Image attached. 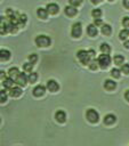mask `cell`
I'll return each mask as SVG.
<instances>
[{"mask_svg": "<svg viewBox=\"0 0 129 146\" xmlns=\"http://www.w3.org/2000/svg\"><path fill=\"white\" fill-rule=\"evenodd\" d=\"M51 43V39L47 35H38L35 38V44L38 47H42V48H46V47H49Z\"/></svg>", "mask_w": 129, "mask_h": 146, "instance_id": "obj_1", "label": "cell"}, {"mask_svg": "<svg viewBox=\"0 0 129 146\" xmlns=\"http://www.w3.org/2000/svg\"><path fill=\"white\" fill-rule=\"evenodd\" d=\"M86 117H87V120H88L89 122H91V123H97L98 120H99V114H98L97 111H95V110H92V108H89V110L87 111V113H86Z\"/></svg>", "mask_w": 129, "mask_h": 146, "instance_id": "obj_2", "label": "cell"}, {"mask_svg": "<svg viewBox=\"0 0 129 146\" xmlns=\"http://www.w3.org/2000/svg\"><path fill=\"white\" fill-rule=\"evenodd\" d=\"M97 60H98V64H99V66H100L102 68H106V67L111 64V57H110L108 54H103V55H100Z\"/></svg>", "mask_w": 129, "mask_h": 146, "instance_id": "obj_3", "label": "cell"}, {"mask_svg": "<svg viewBox=\"0 0 129 146\" xmlns=\"http://www.w3.org/2000/svg\"><path fill=\"white\" fill-rule=\"evenodd\" d=\"M76 56H78V58L80 59V62L83 64V65H87V64H89L90 63V56H89V54H88V51H86V50H79L78 52H76Z\"/></svg>", "mask_w": 129, "mask_h": 146, "instance_id": "obj_4", "label": "cell"}, {"mask_svg": "<svg viewBox=\"0 0 129 146\" xmlns=\"http://www.w3.org/2000/svg\"><path fill=\"white\" fill-rule=\"evenodd\" d=\"M82 33V27H81V23L80 22H76L72 25V31H71V34L73 38H79Z\"/></svg>", "mask_w": 129, "mask_h": 146, "instance_id": "obj_5", "label": "cell"}, {"mask_svg": "<svg viewBox=\"0 0 129 146\" xmlns=\"http://www.w3.org/2000/svg\"><path fill=\"white\" fill-rule=\"evenodd\" d=\"M15 82L18 84V86H25L26 84V82H29V78L26 76V74L25 73H19L18 75H17V78L15 79Z\"/></svg>", "mask_w": 129, "mask_h": 146, "instance_id": "obj_6", "label": "cell"}, {"mask_svg": "<svg viewBox=\"0 0 129 146\" xmlns=\"http://www.w3.org/2000/svg\"><path fill=\"white\" fill-rule=\"evenodd\" d=\"M46 87H47V89H48L49 91H51V92H56V91L59 89V84H58L55 80H48Z\"/></svg>", "mask_w": 129, "mask_h": 146, "instance_id": "obj_7", "label": "cell"}, {"mask_svg": "<svg viewBox=\"0 0 129 146\" xmlns=\"http://www.w3.org/2000/svg\"><path fill=\"white\" fill-rule=\"evenodd\" d=\"M46 88H47V87H45V86H42V84H39V86L34 87V89L32 90V92H33V95H34L35 97H41V96L45 95Z\"/></svg>", "mask_w": 129, "mask_h": 146, "instance_id": "obj_8", "label": "cell"}, {"mask_svg": "<svg viewBox=\"0 0 129 146\" xmlns=\"http://www.w3.org/2000/svg\"><path fill=\"white\" fill-rule=\"evenodd\" d=\"M64 13H65V15H66V16L72 17V16H74V15H76L78 9H76V7H74V6L70 5V6H66V7L64 8Z\"/></svg>", "mask_w": 129, "mask_h": 146, "instance_id": "obj_9", "label": "cell"}, {"mask_svg": "<svg viewBox=\"0 0 129 146\" xmlns=\"http://www.w3.org/2000/svg\"><path fill=\"white\" fill-rule=\"evenodd\" d=\"M55 119L59 123H64L66 121V113L64 111H57L55 113Z\"/></svg>", "mask_w": 129, "mask_h": 146, "instance_id": "obj_10", "label": "cell"}, {"mask_svg": "<svg viewBox=\"0 0 129 146\" xmlns=\"http://www.w3.org/2000/svg\"><path fill=\"white\" fill-rule=\"evenodd\" d=\"M46 8H47L48 13H49V14H51V15H55V14H57V13H58V10H59V7H58V5H57V3H53V2L48 3Z\"/></svg>", "mask_w": 129, "mask_h": 146, "instance_id": "obj_11", "label": "cell"}, {"mask_svg": "<svg viewBox=\"0 0 129 146\" xmlns=\"http://www.w3.org/2000/svg\"><path fill=\"white\" fill-rule=\"evenodd\" d=\"M87 33L89 36H96L98 31H97V26L95 24H89L87 26Z\"/></svg>", "mask_w": 129, "mask_h": 146, "instance_id": "obj_12", "label": "cell"}, {"mask_svg": "<svg viewBox=\"0 0 129 146\" xmlns=\"http://www.w3.org/2000/svg\"><path fill=\"white\" fill-rule=\"evenodd\" d=\"M104 123L105 124H107V125H111V124H113L115 121H116V116L114 115V114H107V115H105L104 116Z\"/></svg>", "mask_w": 129, "mask_h": 146, "instance_id": "obj_13", "label": "cell"}, {"mask_svg": "<svg viewBox=\"0 0 129 146\" xmlns=\"http://www.w3.org/2000/svg\"><path fill=\"white\" fill-rule=\"evenodd\" d=\"M48 10H47V8H38L37 9V15H38V17L39 18H42V19H46L47 17H48Z\"/></svg>", "mask_w": 129, "mask_h": 146, "instance_id": "obj_14", "label": "cell"}, {"mask_svg": "<svg viewBox=\"0 0 129 146\" xmlns=\"http://www.w3.org/2000/svg\"><path fill=\"white\" fill-rule=\"evenodd\" d=\"M115 87H116V83H115L113 80L107 79V80L104 81V88H105L106 90H114Z\"/></svg>", "mask_w": 129, "mask_h": 146, "instance_id": "obj_15", "label": "cell"}, {"mask_svg": "<svg viewBox=\"0 0 129 146\" xmlns=\"http://www.w3.org/2000/svg\"><path fill=\"white\" fill-rule=\"evenodd\" d=\"M22 95V89L19 87H11L9 90V96L11 97H18Z\"/></svg>", "mask_w": 129, "mask_h": 146, "instance_id": "obj_16", "label": "cell"}, {"mask_svg": "<svg viewBox=\"0 0 129 146\" xmlns=\"http://www.w3.org/2000/svg\"><path fill=\"white\" fill-rule=\"evenodd\" d=\"M9 58H10V51L7 49H1L0 50V59L3 62V60H8Z\"/></svg>", "mask_w": 129, "mask_h": 146, "instance_id": "obj_17", "label": "cell"}, {"mask_svg": "<svg viewBox=\"0 0 129 146\" xmlns=\"http://www.w3.org/2000/svg\"><path fill=\"white\" fill-rule=\"evenodd\" d=\"M2 86L5 87V88H11L13 86H14V79L13 78H5L3 80H2Z\"/></svg>", "mask_w": 129, "mask_h": 146, "instance_id": "obj_18", "label": "cell"}, {"mask_svg": "<svg viewBox=\"0 0 129 146\" xmlns=\"http://www.w3.org/2000/svg\"><path fill=\"white\" fill-rule=\"evenodd\" d=\"M102 33H103L104 35H110V34L112 33V27H111V25H108V24H103V25H102Z\"/></svg>", "mask_w": 129, "mask_h": 146, "instance_id": "obj_19", "label": "cell"}, {"mask_svg": "<svg viewBox=\"0 0 129 146\" xmlns=\"http://www.w3.org/2000/svg\"><path fill=\"white\" fill-rule=\"evenodd\" d=\"M8 74H9V76H10V78L16 79V78H17V75L19 74V71H18V68H17V67H10V68H9V71H8Z\"/></svg>", "mask_w": 129, "mask_h": 146, "instance_id": "obj_20", "label": "cell"}, {"mask_svg": "<svg viewBox=\"0 0 129 146\" xmlns=\"http://www.w3.org/2000/svg\"><path fill=\"white\" fill-rule=\"evenodd\" d=\"M113 60H114V63L116 65H122L123 62H124V57L122 55H115L114 58H113Z\"/></svg>", "mask_w": 129, "mask_h": 146, "instance_id": "obj_21", "label": "cell"}, {"mask_svg": "<svg viewBox=\"0 0 129 146\" xmlns=\"http://www.w3.org/2000/svg\"><path fill=\"white\" fill-rule=\"evenodd\" d=\"M129 36V29H124L122 31H120L119 33V38L121 40H127V38Z\"/></svg>", "mask_w": 129, "mask_h": 146, "instance_id": "obj_22", "label": "cell"}, {"mask_svg": "<svg viewBox=\"0 0 129 146\" xmlns=\"http://www.w3.org/2000/svg\"><path fill=\"white\" fill-rule=\"evenodd\" d=\"M99 49H100V51L103 54H110V51H111V47L107 43H102L100 47H99Z\"/></svg>", "mask_w": 129, "mask_h": 146, "instance_id": "obj_23", "label": "cell"}, {"mask_svg": "<svg viewBox=\"0 0 129 146\" xmlns=\"http://www.w3.org/2000/svg\"><path fill=\"white\" fill-rule=\"evenodd\" d=\"M27 78H29V82H30V83H34V82H37V80H38V74H37L35 72H31Z\"/></svg>", "mask_w": 129, "mask_h": 146, "instance_id": "obj_24", "label": "cell"}, {"mask_svg": "<svg viewBox=\"0 0 129 146\" xmlns=\"http://www.w3.org/2000/svg\"><path fill=\"white\" fill-rule=\"evenodd\" d=\"M91 15H92V17H94V18H100V16H102V10H100V9H98V8L92 9Z\"/></svg>", "mask_w": 129, "mask_h": 146, "instance_id": "obj_25", "label": "cell"}, {"mask_svg": "<svg viewBox=\"0 0 129 146\" xmlns=\"http://www.w3.org/2000/svg\"><path fill=\"white\" fill-rule=\"evenodd\" d=\"M26 21H27V17H26V15H25V14H21L18 26H19V27H21V26H24V25H25V23H26Z\"/></svg>", "mask_w": 129, "mask_h": 146, "instance_id": "obj_26", "label": "cell"}, {"mask_svg": "<svg viewBox=\"0 0 129 146\" xmlns=\"http://www.w3.org/2000/svg\"><path fill=\"white\" fill-rule=\"evenodd\" d=\"M120 72H121V70L112 68V70H111V75H112V78H114V79H119V78H120Z\"/></svg>", "mask_w": 129, "mask_h": 146, "instance_id": "obj_27", "label": "cell"}, {"mask_svg": "<svg viewBox=\"0 0 129 146\" xmlns=\"http://www.w3.org/2000/svg\"><path fill=\"white\" fill-rule=\"evenodd\" d=\"M32 68H33V64H32L31 62L23 64V70H24L25 72H32Z\"/></svg>", "mask_w": 129, "mask_h": 146, "instance_id": "obj_28", "label": "cell"}, {"mask_svg": "<svg viewBox=\"0 0 129 146\" xmlns=\"http://www.w3.org/2000/svg\"><path fill=\"white\" fill-rule=\"evenodd\" d=\"M98 66H99L98 60H97V62H96V60H90V63H89V67H90V70L95 71V70H97Z\"/></svg>", "mask_w": 129, "mask_h": 146, "instance_id": "obj_29", "label": "cell"}, {"mask_svg": "<svg viewBox=\"0 0 129 146\" xmlns=\"http://www.w3.org/2000/svg\"><path fill=\"white\" fill-rule=\"evenodd\" d=\"M121 72L124 74H129V64H122L121 65Z\"/></svg>", "mask_w": 129, "mask_h": 146, "instance_id": "obj_30", "label": "cell"}, {"mask_svg": "<svg viewBox=\"0 0 129 146\" xmlns=\"http://www.w3.org/2000/svg\"><path fill=\"white\" fill-rule=\"evenodd\" d=\"M29 60H30L32 64H35L37 60H38V55H37V54H32V55H30V56H29Z\"/></svg>", "mask_w": 129, "mask_h": 146, "instance_id": "obj_31", "label": "cell"}, {"mask_svg": "<svg viewBox=\"0 0 129 146\" xmlns=\"http://www.w3.org/2000/svg\"><path fill=\"white\" fill-rule=\"evenodd\" d=\"M82 1L83 0H70V5L74 6V7H78V6H80L82 3Z\"/></svg>", "mask_w": 129, "mask_h": 146, "instance_id": "obj_32", "label": "cell"}, {"mask_svg": "<svg viewBox=\"0 0 129 146\" xmlns=\"http://www.w3.org/2000/svg\"><path fill=\"white\" fill-rule=\"evenodd\" d=\"M0 98H1V103H5L7 100V94L5 92V90H1L0 92Z\"/></svg>", "mask_w": 129, "mask_h": 146, "instance_id": "obj_33", "label": "cell"}, {"mask_svg": "<svg viewBox=\"0 0 129 146\" xmlns=\"http://www.w3.org/2000/svg\"><path fill=\"white\" fill-rule=\"evenodd\" d=\"M122 25L124 26V27H129V17H123V19H122Z\"/></svg>", "mask_w": 129, "mask_h": 146, "instance_id": "obj_34", "label": "cell"}, {"mask_svg": "<svg viewBox=\"0 0 129 146\" xmlns=\"http://www.w3.org/2000/svg\"><path fill=\"white\" fill-rule=\"evenodd\" d=\"M94 24H95L96 26H102V25H103V22H102V19H100V18H95Z\"/></svg>", "mask_w": 129, "mask_h": 146, "instance_id": "obj_35", "label": "cell"}, {"mask_svg": "<svg viewBox=\"0 0 129 146\" xmlns=\"http://www.w3.org/2000/svg\"><path fill=\"white\" fill-rule=\"evenodd\" d=\"M122 3H123V7H126L127 9H129V0H123Z\"/></svg>", "mask_w": 129, "mask_h": 146, "instance_id": "obj_36", "label": "cell"}, {"mask_svg": "<svg viewBox=\"0 0 129 146\" xmlns=\"http://www.w3.org/2000/svg\"><path fill=\"white\" fill-rule=\"evenodd\" d=\"M88 54H89V56L92 58V57L95 56V50H92V49H91V50H89V51H88Z\"/></svg>", "mask_w": 129, "mask_h": 146, "instance_id": "obj_37", "label": "cell"}, {"mask_svg": "<svg viewBox=\"0 0 129 146\" xmlns=\"http://www.w3.org/2000/svg\"><path fill=\"white\" fill-rule=\"evenodd\" d=\"M123 46H124L127 49H129V40H126L124 43H123Z\"/></svg>", "mask_w": 129, "mask_h": 146, "instance_id": "obj_38", "label": "cell"}, {"mask_svg": "<svg viewBox=\"0 0 129 146\" xmlns=\"http://www.w3.org/2000/svg\"><path fill=\"white\" fill-rule=\"evenodd\" d=\"M124 98L129 102V90H127V91H126V94H124Z\"/></svg>", "mask_w": 129, "mask_h": 146, "instance_id": "obj_39", "label": "cell"}, {"mask_svg": "<svg viewBox=\"0 0 129 146\" xmlns=\"http://www.w3.org/2000/svg\"><path fill=\"white\" fill-rule=\"evenodd\" d=\"M100 1H102V0H91V2H92V3H95V5H97V3H99Z\"/></svg>", "mask_w": 129, "mask_h": 146, "instance_id": "obj_40", "label": "cell"}, {"mask_svg": "<svg viewBox=\"0 0 129 146\" xmlns=\"http://www.w3.org/2000/svg\"><path fill=\"white\" fill-rule=\"evenodd\" d=\"M0 73H1V74H0V76H1V79H2V80H3V76H5V75H6V73H5V72H3V71H1V72H0Z\"/></svg>", "mask_w": 129, "mask_h": 146, "instance_id": "obj_41", "label": "cell"}, {"mask_svg": "<svg viewBox=\"0 0 129 146\" xmlns=\"http://www.w3.org/2000/svg\"><path fill=\"white\" fill-rule=\"evenodd\" d=\"M108 1H113V0H108Z\"/></svg>", "mask_w": 129, "mask_h": 146, "instance_id": "obj_42", "label": "cell"}]
</instances>
